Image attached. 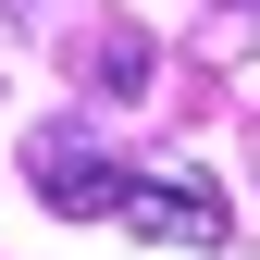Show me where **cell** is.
Returning a JSON list of instances; mask_svg holds the SVG:
<instances>
[{"mask_svg":"<svg viewBox=\"0 0 260 260\" xmlns=\"http://www.w3.org/2000/svg\"><path fill=\"white\" fill-rule=\"evenodd\" d=\"M25 186H38L62 223H112V199H124V161H112V149H87L75 124H50V137H25Z\"/></svg>","mask_w":260,"mask_h":260,"instance_id":"obj_2","label":"cell"},{"mask_svg":"<svg viewBox=\"0 0 260 260\" xmlns=\"http://www.w3.org/2000/svg\"><path fill=\"white\" fill-rule=\"evenodd\" d=\"M112 223H124V236H161V248H223V236H236V211H223L211 174H124Z\"/></svg>","mask_w":260,"mask_h":260,"instance_id":"obj_1","label":"cell"},{"mask_svg":"<svg viewBox=\"0 0 260 260\" xmlns=\"http://www.w3.org/2000/svg\"><path fill=\"white\" fill-rule=\"evenodd\" d=\"M0 13H38V0H0Z\"/></svg>","mask_w":260,"mask_h":260,"instance_id":"obj_3","label":"cell"}]
</instances>
